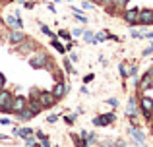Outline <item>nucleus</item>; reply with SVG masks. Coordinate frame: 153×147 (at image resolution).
<instances>
[{
	"instance_id": "1",
	"label": "nucleus",
	"mask_w": 153,
	"mask_h": 147,
	"mask_svg": "<svg viewBox=\"0 0 153 147\" xmlns=\"http://www.w3.org/2000/svg\"><path fill=\"white\" fill-rule=\"evenodd\" d=\"M47 60H49V56H47L45 50H35V54L29 58V66L35 70H41V68H45Z\"/></svg>"
},
{
	"instance_id": "2",
	"label": "nucleus",
	"mask_w": 153,
	"mask_h": 147,
	"mask_svg": "<svg viewBox=\"0 0 153 147\" xmlns=\"http://www.w3.org/2000/svg\"><path fill=\"white\" fill-rule=\"evenodd\" d=\"M35 95H37V101L41 103L43 109H51V106L56 105V97L52 93H49V91H37Z\"/></svg>"
},
{
	"instance_id": "3",
	"label": "nucleus",
	"mask_w": 153,
	"mask_h": 147,
	"mask_svg": "<svg viewBox=\"0 0 153 147\" xmlns=\"http://www.w3.org/2000/svg\"><path fill=\"white\" fill-rule=\"evenodd\" d=\"M12 101H14V95L6 89H0V110L2 112H12Z\"/></svg>"
},
{
	"instance_id": "4",
	"label": "nucleus",
	"mask_w": 153,
	"mask_h": 147,
	"mask_svg": "<svg viewBox=\"0 0 153 147\" xmlns=\"http://www.w3.org/2000/svg\"><path fill=\"white\" fill-rule=\"evenodd\" d=\"M138 19L142 25H153V10L151 8H146V10H140Z\"/></svg>"
},
{
	"instance_id": "5",
	"label": "nucleus",
	"mask_w": 153,
	"mask_h": 147,
	"mask_svg": "<svg viewBox=\"0 0 153 147\" xmlns=\"http://www.w3.org/2000/svg\"><path fill=\"white\" fill-rule=\"evenodd\" d=\"M25 39H27V37H25V33H23L22 29H16V31L12 29V31H10V37H8V41H10L12 45H19V43L25 41Z\"/></svg>"
},
{
	"instance_id": "6",
	"label": "nucleus",
	"mask_w": 153,
	"mask_h": 147,
	"mask_svg": "<svg viewBox=\"0 0 153 147\" xmlns=\"http://www.w3.org/2000/svg\"><path fill=\"white\" fill-rule=\"evenodd\" d=\"M27 106V101H25V97H14V101H12V112H22L23 109Z\"/></svg>"
},
{
	"instance_id": "7",
	"label": "nucleus",
	"mask_w": 153,
	"mask_h": 147,
	"mask_svg": "<svg viewBox=\"0 0 153 147\" xmlns=\"http://www.w3.org/2000/svg\"><path fill=\"white\" fill-rule=\"evenodd\" d=\"M138 14H140V10L138 8H132V10H126L124 12V19H126L130 25H134L136 21H138Z\"/></svg>"
},
{
	"instance_id": "8",
	"label": "nucleus",
	"mask_w": 153,
	"mask_h": 147,
	"mask_svg": "<svg viewBox=\"0 0 153 147\" xmlns=\"http://www.w3.org/2000/svg\"><path fill=\"white\" fill-rule=\"evenodd\" d=\"M6 23L12 27V29H22V27H23V23L19 21V16H18V14L8 16V18H6Z\"/></svg>"
},
{
	"instance_id": "9",
	"label": "nucleus",
	"mask_w": 153,
	"mask_h": 147,
	"mask_svg": "<svg viewBox=\"0 0 153 147\" xmlns=\"http://www.w3.org/2000/svg\"><path fill=\"white\" fill-rule=\"evenodd\" d=\"M16 47H18V52H31L33 49H37V45H35L33 41H27V39L22 41L19 45H16Z\"/></svg>"
},
{
	"instance_id": "10",
	"label": "nucleus",
	"mask_w": 153,
	"mask_h": 147,
	"mask_svg": "<svg viewBox=\"0 0 153 147\" xmlns=\"http://www.w3.org/2000/svg\"><path fill=\"white\" fill-rule=\"evenodd\" d=\"M142 110H143L146 116H151V112H153V99L151 97H143L142 99Z\"/></svg>"
},
{
	"instance_id": "11",
	"label": "nucleus",
	"mask_w": 153,
	"mask_h": 147,
	"mask_svg": "<svg viewBox=\"0 0 153 147\" xmlns=\"http://www.w3.org/2000/svg\"><path fill=\"white\" fill-rule=\"evenodd\" d=\"M111 122H114V114H103V116H97L93 120L95 126H105V124H111Z\"/></svg>"
},
{
	"instance_id": "12",
	"label": "nucleus",
	"mask_w": 153,
	"mask_h": 147,
	"mask_svg": "<svg viewBox=\"0 0 153 147\" xmlns=\"http://www.w3.org/2000/svg\"><path fill=\"white\" fill-rule=\"evenodd\" d=\"M27 109L33 112V116H37V114H41L43 106H41V103H39L37 99H29V103H27Z\"/></svg>"
},
{
	"instance_id": "13",
	"label": "nucleus",
	"mask_w": 153,
	"mask_h": 147,
	"mask_svg": "<svg viewBox=\"0 0 153 147\" xmlns=\"http://www.w3.org/2000/svg\"><path fill=\"white\" fill-rule=\"evenodd\" d=\"M66 89H68V85H66V83H56V85H54V89H52V95H54L56 99H60V97H64Z\"/></svg>"
},
{
	"instance_id": "14",
	"label": "nucleus",
	"mask_w": 153,
	"mask_h": 147,
	"mask_svg": "<svg viewBox=\"0 0 153 147\" xmlns=\"http://www.w3.org/2000/svg\"><path fill=\"white\" fill-rule=\"evenodd\" d=\"M126 112H128V116H136L138 114V110H136V99L134 97H130L128 99V106H126Z\"/></svg>"
},
{
	"instance_id": "15",
	"label": "nucleus",
	"mask_w": 153,
	"mask_h": 147,
	"mask_svg": "<svg viewBox=\"0 0 153 147\" xmlns=\"http://www.w3.org/2000/svg\"><path fill=\"white\" fill-rule=\"evenodd\" d=\"M130 134H132V137H134V140H136V141H138V143H140V145H143V141H146V136H143V134H142V132H140V130H138V128H136V126H134V128H132V130H130Z\"/></svg>"
},
{
	"instance_id": "16",
	"label": "nucleus",
	"mask_w": 153,
	"mask_h": 147,
	"mask_svg": "<svg viewBox=\"0 0 153 147\" xmlns=\"http://www.w3.org/2000/svg\"><path fill=\"white\" fill-rule=\"evenodd\" d=\"M149 85H151V70H149V72H147V74L142 78V83H140V89H142V91H146Z\"/></svg>"
},
{
	"instance_id": "17",
	"label": "nucleus",
	"mask_w": 153,
	"mask_h": 147,
	"mask_svg": "<svg viewBox=\"0 0 153 147\" xmlns=\"http://www.w3.org/2000/svg\"><path fill=\"white\" fill-rule=\"evenodd\" d=\"M128 4V0H112V6L114 8H122V6H126Z\"/></svg>"
},
{
	"instance_id": "18",
	"label": "nucleus",
	"mask_w": 153,
	"mask_h": 147,
	"mask_svg": "<svg viewBox=\"0 0 153 147\" xmlns=\"http://www.w3.org/2000/svg\"><path fill=\"white\" fill-rule=\"evenodd\" d=\"M52 47H54V49H56V50H58V52H60V54H62V52H66V49H64V47H62V45H60V43H58V41H52Z\"/></svg>"
},
{
	"instance_id": "19",
	"label": "nucleus",
	"mask_w": 153,
	"mask_h": 147,
	"mask_svg": "<svg viewBox=\"0 0 153 147\" xmlns=\"http://www.w3.org/2000/svg\"><path fill=\"white\" fill-rule=\"evenodd\" d=\"M85 41L87 43H97V41H95V35L91 33V31H85Z\"/></svg>"
},
{
	"instance_id": "20",
	"label": "nucleus",
	"mask_w": 153,
	"mask_h": 147,
	"mask_svg": "<svg viewBox=\"0 0 153 147\" xmlns=\"http://www.w3.org/2000/svg\"><path fill=\"white\" fill-rule=\"evenodd\" d=\"M120 75H122V78H128V75H130L128 70H126V66H122V64H120Z\"/></svg>"
},
{
	"instance_id": "21",
	"label": "nucleus",
	"mask_w": 153,
	"mask_h": 147,
	"mask_svg": "<svg viewBox=\"0 0 153 147\" xmlns=\"http://www.w3.org/2000/svg\"><path fill=\"white\" fill-rule=\"evenodd\" d=\"M41 29H43V33H45V35H49V37H54V35H52V31H51L47 25H41Z\"/></svg>"
},
{
	"instance_id": "22",
	"label": "nucleus",
	"mask_w": 153,
	"mask_h": 147,
	"mask_svg": "<svg viewBox=\"0 0 153 147\" xmlns=\"http://www.w3.org/2000/svg\"><path fill=\"white\" fill-rule=\"evenodd\" d=\"M64 68H66V72H68V74H72V72H74V70H72V64H70L68 60H64Z\"/></svg>"
},
{
	"instance_id": "23",
	"label": "nucleus",
	"mask_w": 153,
	"mask_h": 147,
	"mask_svg": "<svg viewBox=\"0 0 153 147\" xmlns=\"http://www.w3.org/2000/svg\"><path fill=\"white\" fill-rule=\"evenodd\" d=\"M107 37H108V35H107V33L103 31V33H99V35H97V39H95V41H105Z\"/></svg>"
},
{
	"instance_id": "24",
	"label": "nucleus",
	"mask_w": 153,
	"mask_h": 147,
	"mask_svg": "<svg viewBox=\"0 0 153 147\" xmlns=\"http://www.w3.org/2000/svg\"><path fill=\"white\" fill-rule=\"evenodd\" d=\"M41 147H51V143H49V137H43V140H41Z\"/></svg>"
},
{
	"instance_id": "25",
	"label": "nucleus",
	"mask_w": 153,
	"mask_h": 147,
	"mask_svg": "<svg viewBox=\"0 0 153 147\" xmlns=\"http://www.w3.org/2000/svg\"><path fill=\"white\" fill-rule=\"evenodd\" d=\"M114 143H116V147H128V145H126V141H124V140H116Z\"/></svg>"
},
{
	"instance_id": "26",
	"label": "nucleus",
	"mask_w": 153,
	"mask_h": 147,
	"mask_svg": "<svg viewBox=\"0 0 153 147\" xmlns=\"http://www.w3.org/2000/svg\"><path fill=\"white\" fill-rule=\"evenodd\" d=\"M4 85H6V78L4 74H0V89H4Z\"/></svg>"
},
{
	"instance_id": "27",
	"label": "nucleus",
	"mask_w": 153,
	"mask_h": 147,
	"mask_svg": "<svg viewBox=\"0 0 153 147\" xmlns=\"http://www.w3.org/2000/svg\"><path fill=\"white\" fill-rule=\"evenodd\" d=\"M132 37H134V39H142V33L136 31V29H132Z\"/></svg>"
},
{
	"instance_id": "28",
	"label": "nucleus",
	"mask_w": 153,
	"mask_h": 147,
	"mask_svg": "<svg viewBox=\"0 0 153 147\" xmlns=\"http://www.w3.org/2000/svg\"><path fill=\"white\" fill-rule=\"evenodd\" d=\"M60 37H62V39H72V37H70V33H68V31H60Z\"/></svg>"
},
{
	"instance_id": "29",
	"label": "nucleus",
	"mask_w": 153,
	"mask_h": 147,
	"mask_svg": "<svg viewBox=\"0 0 153 147\" xmlns=\"http://www.w3.org/2000/svg\"><path fill=\"white\" fill-rule=\"evenodd\" d=\"M151 52H153V45L149 47V49H146V50H143V56H149Z\"/></svg>"
},
{
	"instance_id": "30",
	"label": "nucleus",
	"mask_w": 153,
	"mask_h": 147,
	"mask_svg": "<svg viewBox=\"0 0 153 147\" xmlns=\"http://www.w3.org/2000/svg\"><path fill=\"white\" fill-rule=\"evenodd\" d=\"M82 8H83V10H89V8H93V6H91V4H89V2H87V0H85V2L82 4Z\"/></svg>"
},
{
	"instance_id": "31",
	"label": "nucleus",
	"mask_w": 153,
	"mask_h": 147,
	"mask_svg": "<svg viewBox=\"0 0 153 147\" xmlns=\"http://www.w3.org/2000/svg\"><path fill=\"white\" fill-rule=\"evenodd\" d=\"M91 79H93V74H89V75H85V78H83V81H85V83H89V81H91Z\"/></svg>"
},
{
	"instance_id": "32",
	"label": "nucleus",
	"mask_w": 153,
	"mask_h": 147,
	"mask_svg": "<svg viewBox=\"0 0 153 147\" xmlns=\"http://www.w3.org/2000/svg\"><path fill=\"white\" fill-rule=\"evenodd\" d=\"M56 120H58V116H56V114H52V116H49V122H51V124H52V122H56Z\"/></svg>"
},
{
	"instance_id": "33",
	"label": "nucleus",
	"mask_w": 153,
	"mask_h": 147,
	"mask_svg": "<svg viewBox=\"0 0 153 147\" xmlns=\"http://www.w3.org/2000/svg\"><path fill=\"white\" fill-rule=\"evenodd\" d=\"M108 103H111L112 106H116V105H118V101H116V99H108Z\"/></svg>"
},
{
	"instance_id": "34",
	"label": "nucleus",
	"mask_w": 153,
	"mask_h": 147,
	"mask_svg": "<svg viewBox=\"0 0 153 147\" xmlns=\"http://www.w3.org/2000/svg\"><path fill=\"white\" fill-rule=\"evenodd\" d=\"M101 2H103V4H107V6H108V4H112V0H101Z\"/></svg>"
},
{
	"instance_id": "35",
	"label": "nucleus",
	"mask_w": 153,
	"mask_h": 147,
	"mask_svg": "<svg viewBox=\"0 0 153 147\" xmlns=\"http://www.w3.org/2000/svg\"><path fill=\"white\" fill-rule=\"evenodd\" d=\"M0 25H2V18H0Z\"/></svg>"
}]
</instances>
